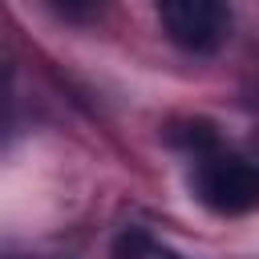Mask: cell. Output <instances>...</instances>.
Masks as SVG:
<instances>
[{
	"mask_svg": "<svg viewBox=\"0 0 259 259\" xmlns=\"http://www.w3.org/2000/svg\"><path fill=\"white\" fill-rule=\"evenodd\" d=\"M194 194L214 214H251L259 210V162L243 154H198Z\"/></svg>",
	"mask_w": 259,
	"mask_h": 259,
	"instance_id": "obj_1",
	"label": "cell"
},
{
	"mask_svg": "<svg viewBox=\"0 0 259 259\" xmlns=\"http://www.w3.org/2000/svg\"><path fill=\"white\" fill-rule=\"evenodd\" d=\"M162 32L186 53H214L231 36V8L219 0H166L158 4Z\"/></svg>",
	"mask_w": 259,
	"mask_h": 259,
	"instance_id": "obj_2",
	"label": "cell"
},
{
	"mask_svg": "<svg viewBox=\"0 0 259 259\" xmlns=\"http://www.w3.org/2000/svg\"><path fill=\"white\" fill-rule=\"evenodd\" d=\"M113 259H186V255H178L174 247H166V243L150 239L146 231L130 227V231L117 235V243H113Z\"/></svg>",
	"mask_w": 259,
	"mask_h": 259,
	"instance_id": "obj_3",
	"label": "cell"
}]
</instances>
